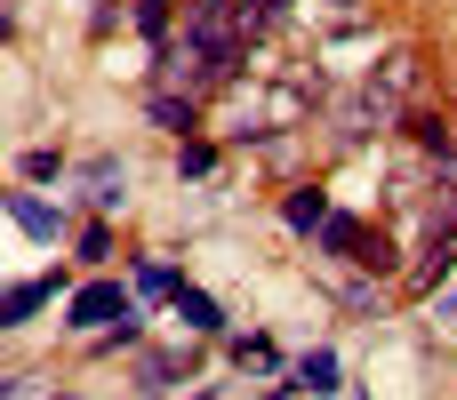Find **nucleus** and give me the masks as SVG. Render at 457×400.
Returning <instances> with one entry per match:
<instances>
[{"label":"nucleus","mask_w":457,"mask_h":400,"mask_svg":"<svg viewBox=\"0 0 457 400\" xmlns=\"http://www.w3.org/2000/svg\"><path fill=\"white\" fill-rule=\"evenodd\" d=\"M410 80H418V64H410V56H386V72H370V80H361V96L345 104V136L394 128V120H402V96H410Z\"/></svg>","instance_id":"f257e3e1"},{"label":"nucleus","mask_w":457,"mask_h":400,"mask_svg":"<svg viewBox=\"0 0 457 400\" xmlns=\"http://www.w3.org/2000/svg\"><path fill=\"white\" fill-rule=\"evenodd\" d=\"M120 321H137V289H120V281H88V289H72V305H64V329H80V337H104V329H120Z\"/></svg>","instance_id":"f03ea898"},{"label":"nucleus","mask_w":457,"mask_h":400,"mask_svg":"<svg viewBox=\"0 0 457 400\" xmlns=\"http://www.w3.org/2000/svg\"><path fill=\"white\" fill-rule=\"evenodd\" d=\"M8 224H16L24 241H48V249L72 233V216H64L56 200H40V192H8Z\"/></svg>","instance_id":"7ed1b4c3"},{"label":"nucleus","mask_w":457,"mask_h":400,"mask_svg":"<svg viewBox=\"0 0 457 400\" xmlns=\"http://www.w3.org/2000/svg\"><path fill=\"white\" fill-rule=\"evenodd\" d=\"M56 297H64V273H32V281H16V289H8L0 321H8V329H24V321H32L40 305H56Z\"/></svg>","instance_id":"20e7f679"},{"label":"nucleus","mask_w":457,"mask_h":400,"mask_svg":"<svg viewBox=\"0 0 457 400\" xmlns=\"http://www.w3.org/2000/svg\"><path fill=\"white\" fill-rule=\"evenodd\" d=\"M169 313L185 321V337H225V305H217L209 289H193V281H185V289L169 297Z\"/></svg>","instance_id":"39448f33"},{"label":"nucleus","mask_w":457,"mask_h":400,"mask_svg":"<svg viewBox=\"0 0 457 400\" xmlns=\"http://www.w3.org/2000/svg\"><path fill=\"white\" fill-rule=\"evenodd\" d=\"M289 377H297V393H337V385H345V369H337V353H329V345H313Z\"/></svg>","instance_id":"423d86ee"},{"label":"nucleus","mask_w":457,"mask_h":400,"mask_svg":"<svg viewBox=\"0 0 457 400\" xmlns=\"http://www.w3.org/2000/svg\"><path fill=\"white\" fill-rule=\"evenodd\" d=\"M88 200L112 216V208L129 200V168H112V160H88Z\"/></svg>","instance_id":"0eeeda50"},{"label":"nucleus","mask_w":457,"mask_h":400,"mask_svg":"<svg viewBox=\"0 0 457 400\" xmlns=\"http://www.w3.org/2000/svg\"><path fill=\"white\" fill-rule=\"evenodd\" d=\"M281 216H289V233H305V241H321V224H329V200H321V192L305 184V192H289V208H281Z\"/></svg>","instance_id":"6e6552de"},{"label":"nucleus","mask_w":457,"mask_h":400,"mask_svg":"<svg viewBox=\"0 0 457 400\" xmlns=\"http://www.w3.org/2000/svg\"><path fill=\"white\" fill-rule=\"evenodd\" d=\"M233 369H241V377H249V369H257V377H281V345H273V337H233Z\"/></svg>","instance_id":"1a4fd4ad"},{"label":"nucleus","mask_w":457,"mask_h":400,"mask_svg":"<svg viewBox=\"0 0 457 400\" xmlns=\"http://www.w3.org/2000/svg\"><path fill=\"white\" fill-rule=\"evenodd\" d=\"M153 120H161L169 136H193V120H201V112H193V96H185V88H161V96H153Z\"/></svg>","instance_id":"9d476101"},{"label":"nucleus","mask_w":457,"mask_h":400,"mask_svg":"<svg viewBox=\"0 0 457 400\" xmlns=\"http://www.w3.org/2000/svg\"><path fill=\"white\" fill-rule=\"evenodd\" d=\"M177 377H185L177 353H145V361H137V385H145V393H177Z\"/></svg>","instance_id":"9b49d317"},{"label":"nucleus","mask_w":457,"mask_h":400,"mask_svg":"<svg viewBox=\"0 0 457 400\" xmlns=\"http://www.w3.org/2000/svg\"><path fill=\"white\" fill-rule=\"evenodd\" d=\"M177 289H185V281H177L169 265H153V257L137 265V297H177Z\"/></svg>","instance_id":"f8f14e48"},{"label":"nucleus","mask_w":457,"mask_h":400,"mask_svg":"<svg viewBox=\"0 0 457 400\" xmlns=\"http://www.w3.org/2000/svg\"><path fill=\"white\" fill-rule=\"evenodd\" d=\"M24 176H32V184H40V176H64V152H56V144H32V152H24Z\"/></svg>","instance_id":"ddd939ff"},{"label":"nucleus","mask_w":457,"mask_h":400,"mask_svg":"<svg viewBox=\"0 0 457 400\" xmlns=\"http://www.w3.org/2000/svg\"><path fill=\"white\" fill-rule=\"evenodd\" d=\"M129 16H137V32H153V40H161V32H169V0H137V8H129Z\"/></svg>","instance_id":"4468645a"},{"label":"nucleus","mask_w":457,"mask_h":400,"mask_svg":"<svg viewBox=\"0 0 457 400\" xmlns=\"http://www.w3.org/2000/svg\"><path fill=\"white\" fill-rule=\"evenodd\" d=\"M209 168H217L209 144H185V152H177V176H209Z\"/></svg>","instance_id":"2eb2a0df"},{"label":"nucleus","mask_w":457,"mask_h":400,"mask_svg":"<svg viewBox=\"0 0 457 400\" xmlns=\"http://www.w3.org/2000/svg\"><path fill=\"white\" fill-rule=\"evenodd\" d=\"M329 8H361V0H329Z\"/></svg>","instance_id":"dca6fc26"},{"label":"nucleus","mask_w":457,"mask_h":400,"mask_svg":"<svg viewBox=\"0 0 457 400\" xmlns=\"http://www.w3.org/2000/svg\"><path fill=\"white\" fill-rule=\"evenodd\" d=\"M48 400H72V393H48Z\"/></svg>","instance_id":"f3484780"}]
</instances>
